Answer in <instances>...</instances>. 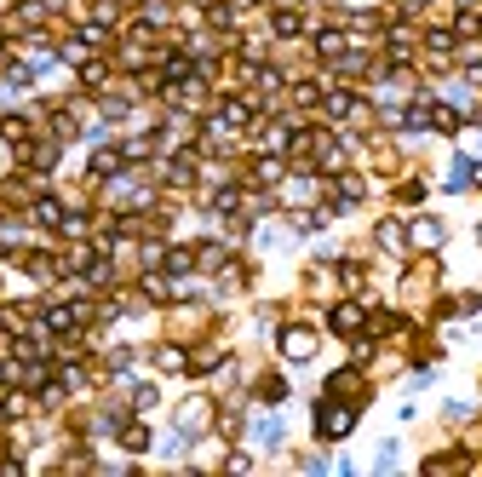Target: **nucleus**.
I'll return each mask as SVG.
<instances>
[{
  "label": "nucleus",
  "instance_id": "nucleus-1",
  "mask_svg": "<svg viewBox=\"0 0 482 477\" xmlns=\"http://www.w3.org/2000/svg\"><path fill=\"white\" fill-rule=\"evenodd\" d=\"M282 351H287L293 363H304V357L316 351V334H311V328H287V334H282Z\"/></svg>",
  "mask_w": 482,
  "mask_h": 477
},
{
  "label": "nucleus",
  "instance_id": "nucleus-2",
  "mask_svg": "<svg viewBox=\"0 0 482 477\" xmlns=\"http://www.w3.org/2000/svg\"><path fill=\"white\" fill-rule=\"evenodd\" d=\"M344 431H350V414L327 403V408H322V437H344Z\"/></svg>",
  "mask_w": 482,
  "mask_h": 477
},
{
  "label": "nucleus",
  "instance_id": "nucleus-3",
  "mask_svg": "<svg viewBox=\"0 0 482 477\" xmlns=\"http://www.w3.org/2000/svg\"><path fill=\"white\" fill-rule=\"evenodd\" d=\"M356 322H362V311H356V305H339V311H333V328H339V334H350Z\"/></svg>",
  "mask_w": 482,
  "mask_h": 477
},
{
  "label": "nucleus",
  "instance_id": "nucleus-4",
  "mask_svg": "<svg viewBox=\"0 0 482 477\" xmlns=\"http://www.w3.org/2000/svg\"><path fill=\"white\" fill-rule=\"evenodd\" d=\"M436 236H442V230H436L430 219H425V225H414V242H419V247H436Z\"/></svg>",
  "mask_w": 482,
  "mask_h": 477
}]
</instances>
